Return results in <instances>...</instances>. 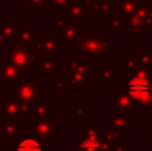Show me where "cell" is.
Returning <instances> with one entry per match:
<instances>
[{
    "label": "cell",
    "instance_id": "6da1fadb",
    "mask_svg": "<svg viewBox=\"0 0 152 151\" xmlns=\"http://www.w3.org/2000/svg\"><path fill=\"white\" fill-rule=\"evenodd\" d=\"M150 82H147L145 79H136L132 80L131 83H128V92L132 95V98L137 99V100H147L150 98Z\"/></svg>",
    "mask_w": 152,
    "mask_h": 151
},
{
    "label": "cell",
    "instance_id": "7a4b0ae2",
    "mask_svg": "<svg viewBox=\"0 0 152 151\" xmlns=\"http://www.w3.org/2000/svg\"><path fill=\"white\" fill-rule=\"evenodd\" d=\"M15 151H43V146L36 138L27 136L16 146Z\"/></svg>",
    "mask_w": 152,
    "mask_h": 151
},
{
    "label": "cell",
    "instance_id": "3957f363",
    "mask_svg": "<svg viewBox=\"0 0 152 151\" xmlns=\"http://www.w3.org/2000/svg\"><path fill=\"white\" fill-rule=\"evenodd\" d=\"M79 151H103L102 146L99 143H95V142H86L80 146Z\"/></svg>",
    "mask_w": 152,
    "mask_h": 151
},
{
    "label": "cell",
    "instance_id": "277c9868",
    "mask_svg": "<svg viewBox=\"0 0 152 151\" xmlns=\"http://www.w3.org/2000/svg\"><path fill=\"white\" fill-rule=\"evenodd\" d=\"M50 4H51V10L53 8V5H55V8L58 10V5H66L67 0H50Z\"/></svg>",
    "mask_w": 152,
    "mask_h": 151
}]
</instances>
